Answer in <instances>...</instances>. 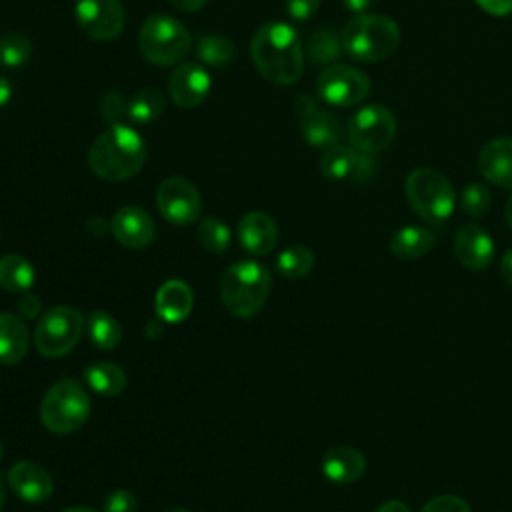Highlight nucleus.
Listing matches in <instances>:
<instances>
[{
  "instance_id": "0eeeda50",
  "label": "nucleus",
  "mask_w": 512,
  "mask_h": 512,
  "mask_svg": "<svg viewBox=\"0 0 512 512\" xmlns=\"http://www.w3.org/2000/svg\"><path fill=\"white\" fill-rule=\"evenodd\" d=\"M412 210L430 224L446 222L456 208V192L448 178L434 168H416L406 178Z\"/></svg>"
},
{
  "instance_id": "aec40b11",
  "label": "nucleus",
  "mask_w": 512,
  "mask_h": 512,
  "mask_svg": "<svg viewBox=\"0 0 512 512\" xmlns=\"http://www.w3.org/2000/svg\"><path fill=\"white\" fill-rule=\"evenodd\" d=\"M238 240L254 256L270 254L278 242L276 222L264 212H248L238 222Z\"/></svg>"
},
{
  "instance_id": "a19ab883",
  "label": "nucleus",
  "mask_w": 512,
  "mask_h": 512,
  "mask_svg": "<svg viewBox=\"0 0 512 512\" xmlns=\"http://www.w3.org/2000/svg\"><path fill=\"white\" fill-rule=\"evenodd\" d=\"M500 276L512 288V248L506 250L504 256L500 258Z\"/></svg>"
},
{
  "instance_id": "9b49d317",
  "label": "nucleus",
  "mask_w": 512,
  "mask_h": 512,
  "mask_svg": "<svg viewBox=\"0 0 512 512\" xmlns=\"http://www.w3.org/2000/svg\"><path fill=\"white\" fill-rule=\"evenodd\" d=\"M294 114L302 138L314 148H332L340 142V120L328 112L312 94H298L294 100Z\"/></svg>"
},
{
  "instance_id": "393cba45",
  "label": "nucleus",
  "mask_w": 512,
  "mask_h": 512,
  "mask_svg": "<svg viewBox=\"0 0 512 512\" xmlns=\"http://www.w3.org/2000/svg\"><path fill=\"white\" fill-rule=\"evenodd\" d=\"M342 54V36L334 28H318L306 38L304 58L312 66H332Z\"/></svg>"
},
{
  "instance_id": "473e14b6",
  "label": "nucleus",
  "mask_w": 512,
  "mask_h": 512,
  "mask_svg": "<svg viewBox=\"0 0 512 512\" xmlns=\"http://www.w3.org/2000/svg\"><path fill=\"white\" fill-rule=\"evenodd\" d=\"M492 206L490 190L480 182H470L460 194V208L470 218H482Z\"/></svg>"
},
{
  "instance_id": "79ce46f5",
  "label": "nucleus",
  "mask_w": 512,
  "mask_h": 512,
  "mask_svg": "<svg viewBox=\"0 0 512 512\" xmlns=\"http://www.w3.org/2000/svg\"><path fill=\"white\" fill-rule=\"evenodd\" d=\"M208 0H170V4L182 12H196L206 6Z\"/></svg>"
},
{
  "instance_id": "6e6552de",
  "label": "nucleus",
  "mask_w": 512,
  "mask_h": 512,
  "mask_svg": "<svg viewBox=\"0 0 512 512\" xmlns=\"http://www.w3.org/2000/svg\"><path fill=\"white\" fill-rule=\"evenodd\" d=\"M84 332V318L76 308L54 306L44 312L34 330L36 350L46 358L68 354Z\"/></svg>"
},
{
  "instance_id": "de8ad7c7",
  "label": "nucleus",
  "mask_w": 512,
  "mask_h": 512,
  "mask_svg": "<svg viewBox=\"0 0 512 512\" xmlns=\"http://www.w3.org/2000/svg\"><path fill=\"white\" fill-rule=\"evenodd\" d=\"M4 498H6V484H4V478L0 476V508L4 504Z\"/></svg>"
},
{
  "instance_id": "f704fd0d",
  "label": "nucleus",
  "mask_w": 512,
  "mask_h": 512,
  "mask_svg": "<svg viewBox=\"0 0 512 512\" xmlns=\"http://www.w3.org/2000/svg\"><path fill=\"white\" fill-rule=\"evenodd\" d=\"M100 110H102V118L108 120L110 124H122L120 120L128 118V102H124L122 94L118 92H108L102 98Z\"/></svg>"
},
{
  "instance_id": "412c9836",
  "label": "nucleus",
  "mask_w": 512,
  "mask_h": 512,
  "mask_svg": "<svg viewBox=\"0 0 512 512\" xmlns=\"http://www.w3.org/2000/svg\"><path fill=\"white\" fill-rule=\"evenodd\" d=\"M322 472L334 484H354L366 472V458L358 448L336 446L324 454Z\"/></svg>"
},
{
  "instance_id": "a878e982",
  "label": "nucleus",
  "mask_w": 512,
  "mask_h": 512,
  "mask_svg": "<svg viewBox=\"0 0 512 512\" xmlns=\"http://www.w3.org/2000/svg\"><path fill=\"white\" fill-rule=\"evenodd\" d=\"M36 272L28 258L20 254H6L0 258V286L8 292H28L34 284Z\"/></svg>"
},
{
  "instance_id": "5701e85b",
  "label": "nucleus",
  "mask_w": 512,
  "mask_h": 512,
  "mask_svg": "<svg viewBox=\"0 0 512 512\" xmlns=\"http://www.w3.org/2000/svg\"><path fill=\"white\" fill-rule=\"evenodd\" d=\"M436 242V236L430 228L426 226H416V224H408L398 228L392 236H390V252L400 258V260H416L424 254H428L432 250Z\"/></svg>"
},
{
  "instance_id": "09e8293b",
  "label": "nucleus",
  "mask_w": 512,
  "mask_h": 512,
  "mask_svg": "<svg viewBox=\"0 0 512 512\" xmlns=\"http://www.w3.org/2000/svg\"><path fill=\"white\" fill-rule=\"evenodd\" d=\"M62 512H96V510H92V508H82V506H76V508H66V510H62Z\"/></svg>"
},
{
  "instance_id": "423d86ee",
  "label": "nucleus",
  "mask_w": 512,
  "mask_h": 512,
  "mask_svg": "<svg viewBox=\"0 0 512 512\" xmlns=\"http://www.w3.org/2000/svg\"><path fill=\"white\" fill-rule=\"evenodd\" d=\"M90 398L84 386L72 378L58 380L48 388L40 402L42 424L56 434H70L86 424Z\"/></svg>"
},
{
  "instance_id": "8fccbe9b",
  "label": "nucleus",
  "mask_w": 512,
  "mask_h": 512,
  "mask_svg": "<svg viewBox=\"0 0 512 512\" xmlns=\"http://www.w3.org/2000/svg\"><path fill=\"white\" fill-rule=\"evenodd\" d=\"M168 512H188V510H184V508H172V510H168Z\"/></svg>"
},
{
  "instance_id": "58836bf2",
  "label": "nucleus",
  "mask_w": 512,
  "mask_h": 512,
  "mask_svg": "<svg viewBox=\"0 0 512 512\" xmlns=\"http://www.w3.org/2000/svg\"><path fill=\"white\" fill-rule=\"evenodd\" d=\"M40 300H38V296H34V294H30V292H24L22 296H20V300H18V312L24 316V318H28V320H34L38 314H40Z\"/></svg>"
},
{
  "instance_id": "f3484780",
  "label": "nucleus",
  "mask_w": 512,
  "mask_h": 512,
  "mask_svg": "<svg viewBox=\"0 0 512 512\" xmlns=\"http://www.w3.org/2000/svg\"><path fill=\"white\" fill-rule=\"evenodd\" d=\"M110 230L122 246L140 250L154 240L156 226L150 214L140 206H124L112 216Z\"/></svg>"
},
{
  "instance_id": "c9c22d12",
  "label": "nucleus",
  "mask_w": 512,
  "mask_h": 512,
  "mask_svg": "<svg viewBox=\"0 0 512 512\" xmlns=\"http://www.w3.org/2000/svg\"><path fill=\"white\" fill-rule=\"evenodd\" d=\"M420 512H470V506L464 498L454 494H442L430 498Z\"/></svg>"
},
{
  "instance_id": "f03ea898",
  "label": "nucleus",
  "mask_w": 512,
  "mask_h": 512,
  "mask_svg": "<svg viewBox=\"0 0 512 512\" xmlns=\"http://www.w3.org/2000/svg\"><path fill=\"white\" fill-rule=\"evenodd\" d=\"M146 162L144 138L126 124H110L88 150L90 170L108 182L136 176Z\"/></svg>"
},
{
  "instance_id": "4468645a",
  "label": "nucleus",
  "mask_w": 512,
  "mask_h": 512,
  "mask_svg": "<svg viewBox=\"0 0 512 512\" xmlns=\"http://www.w3.org/2000/svg\"><path fill=\"white\" fill-rule=\"evenodd\" d=\"M376 158L354 146L336 144L320 160V172L328 180H366L376 172Z\"/></svg>"
},
{
  "instance_id": "1a4fd4ad",
  "label": "nucleus",
  "mask_w": 512,
  "mask_h": 512,
  "mask_svg": "<svg viewBox=\"0 0 512 512\" xmlns=\"http://www.w3.org/2000/svg\"><path fill=\"white\" fill-rule=\"evenodd\" d=\"M396 132V116L382 104H368L356 110L346 126V138L350 146L366 154L386 150L394 142Z\"/></svg>"
},
{
  "instance_id": "f257e3e1",
  "label": "nucleus",
  "mask_w": 512,
  "mask_h": 512,
  "mask_svg": "<svg viewBox=\"0 0 512 512\" xmlns=\"http://www.w3.org/2000/svg\"><path fill=\"white\" fill-rule=\"evenodd\" d=\"M250 54L260 76L278 86L294 84L304 72V46L286 22L262 24L252 38Z\"/></svg>"
},
{
  "instance_id": "b1692460",
  "label": "nucleus",
  "mask_w": 512,
  "mask_h": 512,
  "mask_svg": "<svg viewBox=\"0 0 512 512\" xmlns=\"http://www.w3.org/2000/svg\"><path fill=\"white\" fill-rule=\"evenodd\" d=\"M28 352V330L20 316L0 312V362L18 364Z\"/></svg>"
},
{
  "instance_id": "ea45409f",
  "label": "nucleus",
  "mask_w": 512,
  "mask_h": 512,
  "mask_svg": "<svg viewBox=\"0 0 512 512\" xmlns=\"http://www.w3.org/2000/svg\"><path fill=\"white\" fill-rule=\"evenodd\" d=\"M490 16H506L512 12V0H474Z\"/></svg>"
},
{
  "instance_id": "cd10ccee",
  "label": "nucleus",
  "mask_w": 512,
  "mask_h": 512,
  "mask_svg": "<svg viewBox=\"0 0 512 512\" xmlns=\"http://www.w3.org/2000/svg\"><path fill=\"white\" fill-rule=\"evenodd\" d=\"M166 96L158 88H142L128 100V118L136 124H150L162 116Z\"/></svg>"
},
{
  "instance_id": "9d476101",
  "label": "nucleus",
  "mask_w": 512,
  "mask_h": 512,
  "mask_svg": "<svg viewBox=\"0 0 512 512\" xmlns=\"http://www.w3.org/2000/svg\"><path fill=\"white\" fill-rule=\"evenodd\" d=\"M316 92L326 104L340 108L354 106L370 94V78L356 66L332 64L320 72Z\"/></svg>"
},
{
  "instance_id": "e433bc0d",
  "label": "nucleus",
  "mask_w": 512,
  "mask_h": 512,
  "mask_svg": "<svg viewBox=\"0 0 512 512\" xmlns=\"http://www.w3.org/2000/svg\"><path fill=\"white\" fill-rule=\"evenodd\" d=\"M138 500L130 490H114L104 498L102 512H136Z\"/></svg>"
},
{
  "instance_id": "2eb2a0df",
  "label": "nucleus",
  "mask_w": 512,
  "mask_h": 512,
  "mask_svg": "<svg viewBox=\"0 0 512 512\" xmlns=\"http://www.w3.org/2000/svg\"><path fill=\"white\" fill-rule=\"evenodd\" d=\"M210 74L196 62H184L174 68L168 80V96L180 108L202 104L210 92Z\"/></svg>"
},
{
  "instance_id": "2f4dec72",
  "label": "nucleus",
  "mask_w": 512,
  "mask_h": 512,
  "mask_svg": "<svg viewBox=\"0 0 512 512\" xmlns=\"http://www.w3.org/2000/svg\"><path fill=\"white\" fill-rule=\"evenodd\" d=\"M32 54V42L18 32L0 36V66L18 68L28 62Z\"/></svg>"
},
{
  "instance_id": "39448f33",
  "label": "nucleus",
  "mask_w": 512,
  "mask_h": 512,
  "mask_svg": "<svg viewBox=\"0 0 512 512\" xmlns=\"http://www.w3.org/2000/svg\"><path fill=\"white\" fill-rule=\"evenodd\" d=\"M138 48L148 62L156 66H174L190 52L192 38L180 20L168 14H152L140 26Z\"/></svg>"
},
{
  "instance_id": "c85d7f7f",
  "label": "nucleus",
  "mask_w": 512,
  "mask_h": 512,
  "mask_svg": "<svg viewBox=\"0 0 512 512\" xmlns=\"http://www.w3.org/2000/svg\"><path fill=\"white\" fill-rule=\"evenodd\" d=\"M86 326L90 342L100 350H114L122 340V328L118 320L104 310H94L88 316Z\"/></svg>"
},
{
  "instance_id": "49530a36",
  "label": "nucleus",
  "mask_w": 512,
  "mask_h": 512,
  "mask_svg": "<svg viewBox=\"0 0 512 512\" xmlns=\"http://www.w3.org/2000/svg\"><path fill=\"white\" fill-rule=\"evenodd\" d=\"M504 216H506L508 226L512 228V196L508 198V202H506V206H504Z\"/></svg>"
},
{
  "instance_id": "37998d69",
  "label": "nucleus",
  "mask_w": 512,
  "mask_h": 512,
  "mask_svg": "<svg viewBox=\"0 0 512 512\" xmlns=\"http://www.w3.org/2000/svg\"><path fill=\"white\" fill-rule=\"evenodd\" d=\"M376 512H412L410 506L402 500H388L376 508Z\"/></svg>"
},
{
  "instance_id": "4c0bfd02",
  "label": "nucleus",
  "mask_w": 512,
  "mask_h": 512,
  "mask_svg": "<svg viewBox=\"0 0 512 512\" xmlns=\"http://www.w3.org/2000/svg\"><path fill=\"white\" fill-rule=\"evenodd\" d=\"M320 2L322 0H286V10L294 20L304 22L316 14V10L320 8Z\"/></svg>"
},
{
  "instance_id": "a211bd4d",
  "label": "nucleus",
  "mask_w": 512,
  "mask_h": 512,
  "mask_svg": "<svg viewBox=\"0 0 512 512\" xmlns=\"http://www.w3.org/2000/svg\"><path fill=\"white\" fill-rule=\"evenodd\" d=\"M8 484L12 492L30 504H40L50 498L54 482L46 468L36 462H16L8 472Z\"/></svg>"
},
{
  "instance_id": "7c9ffc66",
  "label": "nucleus",
  "mask_w": 512,
  "mask_h": 512,
  "mask_svg": "<svg viewBox=\"0 0 512 512\" xmlns=\"http://www.w3.org/2000/svg\"><path fill=\"white\" fill-rule=\"evenodd\" d=\"M198 58L214 68H226L234 60V44L220 34H204L196 44Z\"/></svg>"
},
{
  "instance_id": "3c124183",
  "label": "nucleus",
  "mask_w": 512,
  "mask_h": 512,
  "mask_svg": "<svg viewBox=\"0 0 512 512\" xmlns=\"http://www.w3.org/2000/svg\"><path fill=\"white\" fill-rule=\"evenodd\" d=\"M2 456H4V446H2V442H0V460H2Z\"/></svg>"
},
{
  "instance_id": "72a5a7b5",
  "label": "nucleus",
  "mask_w": 512,
  "mask_h": 512,
  "mask_svg": "<svg viewBox=\"0 0 512 512\" xmlns=\"http://www.w3.org/2000/svg\"><path fill=\"white\" fill-rule=\"evenodd\" d=\"M198 240L208 252H224L230 244V230L218 218H202L198 226Z\"/></svg>"
},
{
  "instance_id": "a18cd8bd",
  "label": "nucleus",
  "mask_w": 512,
  "mask_h": 512,
  "mask_svg": "<svg viewBox=\"0 0 512 512\" xmlns=\"http://www.w3.org/2000/svg\"><path fill=\"white\" fill-rule=\"evenodd\" d=\"M10 98H12V86L4 76H0V108L6 106Z\"/></svg>"
},
{
  "instance_id": "7ed1b4c3",
  "label": "nucleus",
  "mask_w": 512,
  "mask_h": 512,
  "mask_svg": "<svg viewBox=\"0 0 512 512\" xmlns=\"http://www.w3.org/2000/svg\"><path fill=\"white\" fill-rule=\"evenodd\" d=\"M272 276L266 266L254 260H240L228 266L220 278V298L226 310L238 318L254 316L266 302Z\"/></svg>"
},
{
  "instance_id": "6ab92c4d",
  "label": "nucleus",
  "mask_w": 512,
  "mask_h": 512,
  "mask_svg": "<svg viewBox=\"0 0 512 512\" xmlns=\"http://www.w3.org/2000/svg\"><path fill=\"white\" fill-rule=\"evenodd\" d=\"M478 170L488 182L512 188V138L502 136L486 142L478 154Z\"/></svg>"
},
{
  "instance_id": "ddd939ff",
  "label": "nucleus",
  "mask_w": 512,
  "mask_h": 512,
  "mask_svg": "<svg viewBox=\"0 0 512 512\" xmlns=\"http://www.w3.org/2000/svg\"><path fill=\"white\" fill-rule=\"evenodd\" d=\"M76 22L94 40H112L124 28V8L120 0H76Z\"/></svg>"
},
{
  "instance_id": "dca6fc26",
  "label": "nucleus",
  "mask_w": 512,
  "mask_h": 512,
  "mask_svg": "<svg viewBox=\"0 0 512 512\" xmlns=\"http://www.w3.org/2000/svg\"><path fill=\"white\" fill-rule=\"evenodd\" d=\"M494 252L492 236L478 224H464L454 236V254L468 270H486L494 260Z\"/></svg>"
},
{
  "instance_id": "c756f323",
  "label": "nucleus",
  "mask_w": 512,
  "mask_h": 512,
  "mask_svg": "<svg viewBox=\"0 0 512 512\" xmlns=\"http://www.w3.org/2000/svg\"><path fill=\"white\" fill-rule=\"evenodd\" d=\"M312 266H314V254L310 248L302 244H292L284 248L276 258V270L280 272V276L288 280L306 276L312 270Z\"/></svg>"
},
{
  "instance_id": "bb28decb",
  "label": "nucleus",
  "mask_w": 512,
  "mask_h": 512,
  "mask_svg": "<svg viewBox=\"0 0 512 512\" xmlns=\"http://www.w3.org/2000/svg\"><path fill=\"white\" fill-rule=\"evenodd\" d=\"M88 386L96 394L116 396L126 388V372L114 362H94L84 370Z\"/></svg>"
},
{
  "instance_id": "c03bdc74",
  "label": "nucleus",
  "mask_w": 512,
  "mask_h": 512,
  "mask_svg": "<svg viewBox=\"0 0 512 512\" xmlns=\"http://www.w3.org/2000/svg\"><path fill=\"white\" fill-rule=\"evenodd\" d=\"M342 4L346 6V10H350L354 14H364L370 8L372 0H342Z\"/></svg>"
},
{
  "instance_id": "20e7f679",
  "label": "nucleus",
  "mask_w": 512,
  "mask_h": 512,
  "mask_svg": "<svg viewBox=\"0 0 512 512\" xmlns=\"http://www.w3.org/2000/svg\"><path fill=\"white\" fill-rule=\"evenodd\" d=\"M342 46L348 56L358 62H380L400 46L398 24L382 14H358L346 22L340 32Z\"/></svg>"
},
{
  "instance_id": "4be33fe9",
  "label": "nucleus",
  "mask_w": 512,
  "mask_h": 512,
  "mask_svg": "<svg viewBox=\"0 0 512 512\" xmlns=\"http://www.w3.org/2000/svg\"><path fill=\"white\" fill-rule=\"evenodd\" d=\"M192 304H194L192 290L182 280L164 282L158 288L156 298H154L156 314L168 324H176V322H182L184 318H188Z\"/></svg>"
},
{
  "instance_id": "f8f14e48",
  "label": "nucleus",
  "mask_w": 512,
  "mask_h": 512,
  "mask_svg": "<svg viewBox=\"0 0 512 512\" xmlns=\"http://www.w3.org/2000/svg\"><path fill=\"white\" fill-rule=\"evenodd\" d=\"M156 204L160 214L176 226L196 222L202 212L200 192L192 182L180 176H172L160 182L156 190Z\"/></svg>"
}]
</instances>
